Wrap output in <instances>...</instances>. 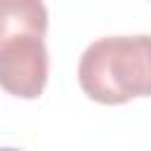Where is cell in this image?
Segmentation results:
<instances>
[{
  "instance_id": "1",
  "label": "cell",
  "mask_w": 151,
  "mask_h": 151,
  "mask_svg": "<svg viewBox=\"0 0 151 151\" xmlns=\"http://www.w3.org/2000/svg\"><path fill=\"white\" fill-rule=\"evenodd\" d=\"M78 83L99 104L151 97V35L99 38L80 57Z\"/></svg>"
},
{
  "instance_id": "2",
  "label": "cell",
  "mask_w": 151,
  "mask_h": 151,
  "mask_svg": "<svg viewBox=\"0 0 151 151\" xmlns=\"http://www.w3.org/2000/svg\"><path fill=\"white\" fill-rule=\"evenodd\" d=\"M47 47L42 35L24 33L0 45V87L21 99H35L47 83Z\"/></svg>"
},
{
  "instance_id": "3",
  "label": "cell",
  "mask_w": 151,
  "mask_h": 151,
  "mask_svg": "<svg viewBox=\"0 0 151 151\" xmlns=\"http://www.w3.org/2000/svg\"><path fill=\"white\" fill-rule=\"evenodd\" d=\"M47 31V7L42 0H0V45L14 35Z\"/></svg>"
}]
</instances>
